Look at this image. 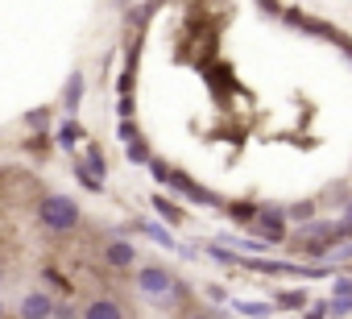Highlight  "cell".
Segmentation results:
<instances>
[{
  "label": "cell",
  "instance_id": "ba28073f",
  "mask_svg": "<svg viewBox=\"0 0 352 319\" xmlns=\"http://www.w3.org/2000/svg\"><path fill=\"white\" fill-rule=\"evenodd\" d=\"M232 311H236V315H249V319H261V315L274 311V302H249V298H236Z\"/></svg>",
  "mask_w": 352,
  "mask_h": 319
},
{
  "label": "cell",
  "instance_id": "3957f363",
  "mask_svg": "<svg viewBox=\"0 0 352 319\" xmlns=\"http://www.w3.org/2000/svg\"><path fill=\"white\" fill-rule=\"evenodd\" d=\"M137 290L145 298H170L174 290H179V282H174V274L166 265H141L137 270Z\"/></svg>",
  "mask_w": 352,
  "mask_h": 319
},
{
  "label": "cell",
  "instance_id": "2e32d148",
  "mask_svg": "<svg viewBox=\"0 0 352 319\" xmlns=\"http://www.w3.org/2000/svg\"><path fill=\"white\" fill-rule=\"evenodd\" d=\"M0 315H5V307H0Z\"/></svg>",
  "mask_w": 352,
  "mask_h": 319
},
{
  "label": "cell",
  "instance_id": "6da1fadb",
  "mask_svg": "<svg viewBox=\"0 0 352 319\" xmlns=\"http://www.w3.org/2000/svg\"><path fill=\"white\" fill-rule=\"evenodd\" d=\"M38 220H42V228H50V232H71V228L79 224V204H75L71 195H46L42 208H38Z\"/></svg>",
  "mask_w": 352,
  "mask_h": 319
},
{
  "label": "cell",
  "instance_id": "7c38bea8",
  "mask_svg": "<svg viewBox=\"0 0 352 319\" xmlns=\"http://www.w3.org/2000/svg\"><path fill=\"white\" fill-rule=\"evenodd\" d=\"M75 175H79V183H83L87 191H104V183H100V175H91V170H83V162L75 166Z\"/></svg>",
  "mask_w": 352,
  "mask_h": 319
},
{
  "label": "cell",
  "instance_id": "8fae6325",
  "mask_svg": "<svg viewBox=\"0 0 352 319\" xmlns=\"http://www.w3.org/2000/svg\"><path fill=\"white\" fill-rule=\"evenodd\" d=\"M141 228H145V236H149V241H157V245H166V249H170V245H174V241H170V232H166V228H162V224H149V220H145V224H141Z\"/></svg>",
  "mask_w": 352,
  "mask_h": 319
},
{
  "label": "cell",
  "instance_id": "30bf717a",
  "mask_svg": "<svg viewBox=\"0 0 352 319\" xmlns=\"http://www.w3.org/2000/svg\"><path fill=\"white\" fill-rule=\"evenodd\" d=\"M79 96H83V75H71V83H67V112L79 108Z\"/></svg>",
  "mask_w": 352,
  "mask_h": 319
},
{
  "label": "cell",
  "instance_id": "52a82bcc",
  "mask_svg": "<svg viewBox=\"0 0 352 319\" xmlns=\"http://www.w3.org/2000/svg\"><path fill=\"white\" fill-rule=\"evenodd\" d=\"M104 257H108V265L124 270V265H133V261H137V249H133L129 241H112V245L104 249Z\"/></svg>",
  "mask_w": 352,
  "mask_h": 319
},
{
  "label": "cell",
  "instance_id": "277c9868",
  "mask_svg": "<svg viewBox=\"0 0 352 319\" xmlns=\"http://www.w3.org/2000/svg\"><path fill=\"white\" fill-rule=\"evenodd\" d=\"M253 224L261 228V241H270V245H278L286 236V216L278 208H257V220Z\"/></svg>",
  "mask_w": 352,
  "mask_h": 319
},
{
  "label": "cell",
  "instance_id": "9c48e42d",
  "mask_svg": "<svg viewBox=\"0 0 352 319\" xmlns=\"http://www.w3.org/2000/svg\"><path fill=\"white\" fill-rule=\"evenodd\" d=\"M153 212H162L166 224H179V220H183V208H174L166 195H153Z\"/></svg>",
  "mask_w": 352,
  "mask_h": 319
},
{
  "label": "cell",
  "instance_id": "4fadbf2b",
  "mask_svg": "<svg viewBox=\"0 0 352 319\" xmlns=\"http://www.w3.org/2000/svg\"><path fill=\"white\" fill-rule=\"evenodd\" d=\"M302 302H307V294H302V290H286V294L278 298V307H282V311H294V307H302Z\"/></svg>",
  "mask_w": 352,
  "mask_h": 319
},
{
  "label": "cell",
  "instance_id": "5b68a950",
  "mask_svg": "<svg viewBox=\"0 0 352 319\" xmlns=\"http://www.w3.org/2000/svg\"><path fill=\"white\" fill-rule=\"evenodd\" d=\"M58 307H54V298L50 294H42V290H34V294H25L21 298V319H50Z\"/></svg>",
  "mask_w": 352,
  "mask_h": 319
},
{
  "label": "cell",
  "instance_id": "8992f818",
  "mask_svg": "<svg viewBox=\"0 0 352 319\" xmlns=\"http://www.w3.org/2000/svg\"><path fill=\"white\" fill-rule=\"evenodd\" d=\"M83 319H124V307L116 298H91L83 307Z\"/></svg>",
  "mask_w": 352,
  "mask_h": 319
},
{
  "label": "cell",
  "instance_id": "5bb4252c",
  "mask_svg": "<svg viewBox=\"0 0 352 319\" xmlns=\"http://www.w3.org/2000/svg\"><path fill=\"white\" fill-rule=\"evenodd\" d=\"M327 311H331L327 302H315V307H307V315H302V319H327Z\"/></svg>",
  "mask_w": 352,
  "mask_h": 319
},
{
  "label": "cell",
  "instance_id": "7a4b0ae2",
  "mask_svg": "<svg viewBox=\"0 0 352 319\" xmlns=\"http://www.w3.org/2000/svg\"><path fill=\"white\" fill-rule=\"evenodd\" d=\"M340 236H344V228H340V224H331V220H315V224H307V228L298 232V245H302V253L323 257Z\"/></svg>",
  "mask_w": 352,
  "mask_h": 319
},
{
  "label": "cell",
  "instance_id": "e0dca14e",
  "mask_svg": "<svg viewBox=\"0 0 352 319\" xmlns=\"http://www.w3.org/2000/svg\"><path fill=\"white\" fill-rule=\"evenodd\" d=\"M195 319H204V315H195Z\"/></svg>",
  "mask_w": 352,
  "mask_h": 319
},
{
  "label": "cell",
  "instance_id": "9a60e30c",
  "mask_svg": "<svg viewBox=\"0 0 352 319\" xmlns=\"http://www.w3.org/2000/svg\"><path fill=\"white\" fill-rule=\"evenodd\" d=\"M331 307V315H348L352 311V298H336V302H327Z\"/></svg>",
  "mask_w": 352,
  "mask_h": 319
}]
</instances>
